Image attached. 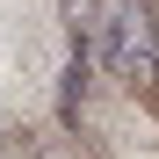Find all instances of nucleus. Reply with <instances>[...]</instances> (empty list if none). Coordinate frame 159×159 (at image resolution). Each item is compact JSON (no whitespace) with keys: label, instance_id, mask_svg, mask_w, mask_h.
Returning <instances> with one entry per match:
<instances>
[{"label":"nucleus","instance_id":"obj_1","mask_svg":"<svg viewBox=\"0 0 159 159\" xmlns=\"http://www.w3.org/2000/svg\"><path fill=\"white\" fill-rule=\"evenodd\" d=\"M58 7H65V22H72V36H87L94 15H101V0H58Z\"/></svg>","mask_w":159,"mask_h":159}]
</instances>
